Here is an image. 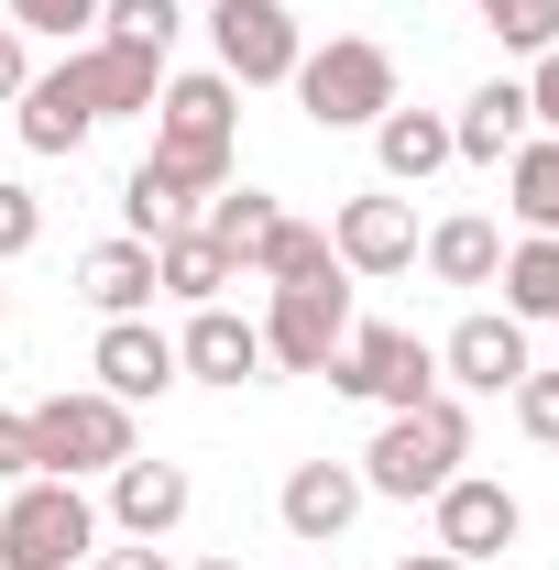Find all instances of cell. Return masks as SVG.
Returning a JSON list of instances; mask_svg holds the SVG:
<instances>
[{"instance_id":"1","label":"cell","mask_w":559,"mask_h":570,"mask_svg":"<svg viewBox=\"0 0 559 570\" xmlns=\"http://www.w3.org/2000/svg\"><path fill=\"white\" fill-rule=\"evenodd\" d=\"M231 154H242V88L219 67H187L165 77V99H154V176L187 198V209H209L219 187H231Z\"/></svg>"},{"instance_id":"2","label":"cell","mask_w":559,"mask_h":570,"mask_svg":"<svg viewBox=\"0 0 559 570\" xmlns=\"http://www.w3.org/2000/svg\"><path fill=\"white\" fill-rule=\"evenodd\" d=\"M472 461V406L439 384L428 406H395V417L373 428V450H362V494H384V504H428L450 472Z\"/></svg>"},{"instance_id":"3","label":"cell","mask_w":559,"mask_h":570,"mask_svg":"<svg viewBox=\"0 0 559 570\" xmlns=\"http://www.w3.org/2000/svg\"><path fill=\"white\" fill-rule=\"evenodd\" d=\"M22 417H33V472H56V483H110V472L143 450V439H133V406L99 395V384H77V395H33Z\"/></svg>"},{"instance_id":"4","label":"cell","mask_w":559,"mask_h":570,"mask_svg":"<svg viewBox=\"0 0 559 570\" xmlns=\"http://www.w3.org/2000/svg\"><path fill=\"white\" fill-rule=\"evenodd\" d=\"M296 110L318 121V132H373L384 110H395V56L373 45V33H330V45H307L296 56Z\"/></svg>"},{"instance_id":"5","label":"cell","mask_w":559,"mask_h":570,"mask_svg":"<svg viewBox=\"0 0 559 570\" xmlns=\"http://www.w3.org/2000/svg\"><path fill=\"white\" fill-rule=\"evenodd\" d=\"M88 549H99L88 483H56V472L11 483V504H0V570H88Z\"/></svg>"},{"instance_id":"6","label":"cell","mask_w":559,"mask_h":570,"mask_svg":"<svg viewBox=\"0 0 559 570\" xmlns=\"http://www.w3.org/2000/svg\"><path fill=\"white\" fill-rule=\"evenodd\" d=\"M330 384L341 395H362V406H428L439 395V341H418V330H395V318H351V341L330 352Z\"/></svg>"},{"instance_id":"7","label":"cell","mask_w":559,"mask_h":570,"mask_svg":"<svg viewBox=\"0 0 559 570\" xmlns=\"http://www.w3.org/2000/svg\"><path fill=\"white\" fill-rule=\"evenodd\" d=\"M428 549H450L461 570H483V560H504L516 538H527V504H516V483H493V472H450L439 494H428Z\"/></svg>"},{"instance_id":"8","label":"cell","mask_w":559,"mask_h":570,"mask_svg":"<svg viewBox=\"0 0 559 570\" xmlns=\"http://www.w3.org/2000/svg\"><path fill=\"white\" fill-rule=\"evenodd\" d=\"M209 56H219L231 88H285L296 56H307V33H296L285 0H219V11H209Z\"/></svg>"},{"instance_id":"9","label":"cell","mask_w":559,"mask_h":570,"mask_svg":"<svg viewBox=\"0 0 559 570\" xmlns=\"http://www.w3.org/2000/svg\"><path fill=\"white\" fill-rule=\"evenodd\" d=\"M253 330H264V362L275 373H330V352L351 341V275L341 285H275Z\"/></svg>"},{"instance_id":"10","label":"cell","mask_w":559,"mask_h":570,"mask_svg":"<svg viewBox=\"0 0 559 570\" xmlns=\"http://www.w3.org/2000/svg\"><path fill=\"white\" fill-rule=\"evenodd\" d=\"M527 373H538L527 318H504V307H472V318L439 341V384H450V395H516Z\"/></svg>"},{"instance_id":"11","label":"cell","mask_w":559,"mask_h":570,"mask_svg":"<svg viewBox=\"0 0 559 570\" xmlns=\"http://www.w3.org/2000/svg\"><path fill=\"white\" fill-rule=\"evenodd\" d=\"M330 253H341V275H406L418 264V209L395 187H362V198L330 209Z\"/></svg>"},{"instance_id":"12","label":"cell","mask_w":559,"mask_h":570,"mask_svg":"<svg viewBox=\"0 0 559 570\" xmlns=\"http://www.w3.org/2000/svg\"><path fill=\"white\" fill-rule=\"evenodd\" d=\"M88 373H99V395H121V406H165L187 373H176V341L154 330V318H99V352H88Z\"/></svg>"},{"instance_id":"13","label":"cell","mask_w":559,"mask_h":570,"mask_svg":"<svg viewBox=\"0 0 559 570\" xmlns=\"http://www.w3.org/2000/svg\"><path fill=\"white\" fill-rule=\"evenodd\" d=\"M362 504H373V494H362V461H296V472H285V494H275V515H285V538H296V549H341Z\"/></svg>"},{"instance_id":"14","label":"cell","mask_w":559,"mask_h":570,"mask_svg":"<svg viewBox=\"0 0 559 570\" xmlns=\"http://www.w3.org/2000/svg\"><path fill=\"white\" fill-rule=\"evenodd\" d=\"M176 373L187 384H264L275 362H264V330L242 318V307H187V330H176Z\"/></svg>"},{"instance_id":"15","label":"cell","mask_w":559,"mask_h":570,"mask_svg":"<svg viewBox=\"0 0 559 570\" xmlns=\"http://www.w3.org/2000/svg\"><path fill=\"white\" fill-rule=\"evenodd\" d=\"M11 132H22V154H77V142L99 132V110H88V77H77V45L56 56V67H33V88L11 99Z\"/></svg>"},{"instance_id":"16","label":"cell","mask_w":559,"mask_h":570,"mask_svg":"<svg viewBox=\"0 0 559 570\" xmlns=\"http://www.w3.org/2000/svg\"><path fill=\"white\" fill-rule=\"evenodd\" d=\"M187 504H198V483H187V461H121V472H110V527H121V538H154V549H165V538H176V527H187Z\"/></svg>"},{"instance_id":"17","label":"cell","mask_w":559,"mask_h":570,"mask_svg":"<svg viewBox=\"0 0 559 570\" xmlns=\"http://www.w3.org/2000/svg\"><path fill=\"white\" fill-rule=\"evenodd\" d=\"M77 77H88V110H99V121H154V99H165V56L110 45V33L77 45Z\"/></svg>"},{"instance_id":"18","label":"cell","mask_w":559,"mask_h":570,"mask_svg":"<svg viewBox=\"0 0 559 570\" xmlns=\"http://www.w3.org/2000/svg\"><path fill=\"white\" fill-rule=\"evenodd\" d=\"M77 296H88L99 318H154V242H133V230L88 242V253H77Z\"/></svg>"},{"instance_id":"19","label":"cell","mask_w":559,"mask_h":570,"mask_svg":"<svg viewBox=\"0 0 559 570\" xmlns=\"http://www.w3.org/2000/svg\"><path fill=\"white\" fill-rule=\"evenodd\" d=\"M527 142V77H483L461 110H450V154L461 165H504Z\"/></svg>"},{"instance_id":"20","label":"cell","mask_w":559,"mask_h":570,"mask_svg":"<svg viewBox=\"0 0 559 570\" xmlns=\"http://www.w3.org/2000/svg\"><path fill=\"white\" fill-rule=\"evenodd\" d=\"M373 165H384V187H428L439 165H461V154H450V110H406V99H395V110L373 121Z\"/></svg>"},{"instance_id":"21","label":"cell","mask_w":559,"mask_h":570,"mask_svg":"<svg viewBox=\"0 0 559 570\" xmlns=\"http://www.w3.org/2000/svg\"><path fill=\"white\" fill-rule=\"evenodd\" d=\"M231 285H242V264L219 253L209 230H165V242H154V296H187V307H219Z\"/></svg>"},{"instance_id":"22","label":"cell","mask_w":559,"mask_h":570,"mask_svg":"<svg viewBox=\"0 0 559 570\" xmlns=\"http://www.w3.org/2000/svg\"><path fill=\"white\" fill-rule=\"evenodd\" d=\"M504 318H527V330H559V230H516L504 242Z\"/></svg>"},{"instance_id":"23","label":"cell","mask_w":559,"mask_h":570,"mask_svg":"<svg viewBox=\"0 0 559 570\" xmlns=\"http://www.w3.org/2000/svg\"><path fill=\"white\" fill-rule=\"evenodd\" d=\"M418 253H428V275H439V285H493V275H504V230H493L483 209L439 219V230H428Z\"/></svg>"},{"instance_id":"24","label":"cell","mask_w":559,"mask_h":570,"mask_svg":"<svg viewBox=\"0 0 559 570\" xmlns=\"http://www.w3.org/2000/svg\"><path fill=\"white\" fill-rule=\"evenodd\" d=\"M198 230H209L219 253H231V264L253 275V264H264V242H275V230H285V209H275V198H264V187H219L209 209H198Z\"/></svg>"},{"instance_id":"25","label":"cell","mask_w":559,"mask_h":570,"mask_svg":"<svg viewBox=\"0 0 559 570\" xmlns=\"http://www.w3.org/2000/svg\"><path fill=\"white\" fill-rule=\"evenodd\" d=\"M504 209H516V230H559V142L549 132H527L504 154Z\"/></svg>"},{"instance_id":"26","label":"cell","mask_w":559,"mask_h":570,"mask_svg":"<svg viewBox=\"0 0 559 570\" xmlns=\"http://www.w3.org/2000/svg\"><path fill=\"white\" fill-rule=\"evenodd\" d=\"M264 285H341V253H330V230L318 219H285L275 242H264V264H253Z\"/></svg>"},{"instance_id":"27","label":"cell","mask_w":559,"mask_h":570,"mask_svg":"<svg viewBox=\"0 0 559 570\" xmlns=\"http://www.w3.org/2000/svg\"><path fill=\"white\" fill-rule=\"evenodd\" d=\"M472 22H483L504 56H549L559 45V0H472Z\"/></svg>"},{"instance_id":"28","label":"cell","mask_w":559,"mask_h":570,"mask_svg":"<svg viewBox=\"0 0 559 570\" xmlns=\"http://www.w3.org/2000/svg\"><path fill=\"white\" fill-rule=\"evenodd\" d=\"M99 33H110V45H143V56H176L187 11H176V0H99Z\"/></svg>"},{"instance_id":"29","label":"cell","mask_w":559,"mask_h":570,"mask_svg":"<svg viewBox=\"0 0 559 570\" xmlns=\"http://www.w3.org/2000/svg\"><path fill=\"white\" fill-rule=\"evenodd\" d=\"M0 22L22 45H88L99 33V0H0Z\"/></svg>"},{"instance_id":"30","label":"cell","mask_w":559,"mask_h":570,"mask_svg":"<svg viewBox=\"0 0 559 570\" xmlns=\"http://www.w3.org/2000/svg\"><path fill=\"white\" fill-rule=\"evenodd\" d=\"M33 242H45V198H33L22 176H0V264H22Z\"/></svg>"},{"instance_id":"31","label":"cell","mask_w":559,"mask_h":570,"mask_svg":"<svg viewBox=\"0 0 559 570\" xmlns=\"http://www.w3.org/2000/svg\"><path fill=\"white\" fill-rule=\"evenodd\" d=\"M516 428H527L538 450H559V373H527V384H516Z\"/></svg>"},{"instance_id":"32","label":"cell","mask_w":559,"mask_h":570,"mask_svg":"<svg viewBox=\"0 0 559 570\" xmlns=\"http://www.w3.org/2000/svg\"><path fill=\"white\" fill-rule=\"evenodd\" d=\"M527 132H549V142H559V45L527 67Z\"/></svg>"},{"instance_id":"33","label":"cell","mask_w":559,"mask_h":570,"mask_svg":"<svg viewBox=\"0 0 559 570\" xmlns=\"http://www.w3.org/2000/svg\"><path fill=\"white\" fill-rule=\"evenodd\" d=\"M0 483H33V417L0 406Z\"/></svg>"},{"instance_id":"34","label":"cell","mask_w":559,"mask_h":570,"mask_svg":"<svg viewBox=\"0 0 559 570\" xmlns=\"http://www.w3.org/2000/svg\"><path fill=\"white\" fill-rule=\"evenodd\" d=\"M22 88H33V45H22V33H11V22H0V110H11V99H22Z\"/></svg>"},{"instance_id":"35","label":"cell","mask_w":559,"mask_h":570,"mask_svg":"<svg viewBox=\"0 0 559 570\" xmlns=\"http://www.w3.org/2000/svg\"><path fill=\"white\" fill-rule=\"evenodd\" d=\"M88 570H176L154 538H121V549H88Z\"/></svg>"},{"instance_id":"36","label":"cell","mask_w":559,"mask_h":570,"mask_svg":"<svg viewBox=\"0 0 559 570\" xmlns=\"http://www.w3.org/2000/svg\"><path fill=\"white\" fill-rule=\"evenodd\" d=\"M395 570H461V560H450V549H418V560H395Z\"/></svg>"},{"instance_id":"37","label":"cell","mask_w":559,"mask_h":570,"mask_svg":"<svg viewBox=\"0 0 559 570\" xmlns=\"http://www.w3.org/2000/svg\"><path fill=\"white\" fill-rule=\"evenodd\" d=\"M0 330H11V285H0Z\"/></svg>"},{"instance_id":"38","label":"cell","mask_w":559,"mask_h":570,"mask_svg":"<svg viewBox=\"0 0 559 570\" xmlns=\"http://www.w3.org/2000/svg\"><path fill=\"white\" fill-rule=\"evenodd\" d=\"M198 570H242V560H198Z\"/></svg>"}]
</instances>
